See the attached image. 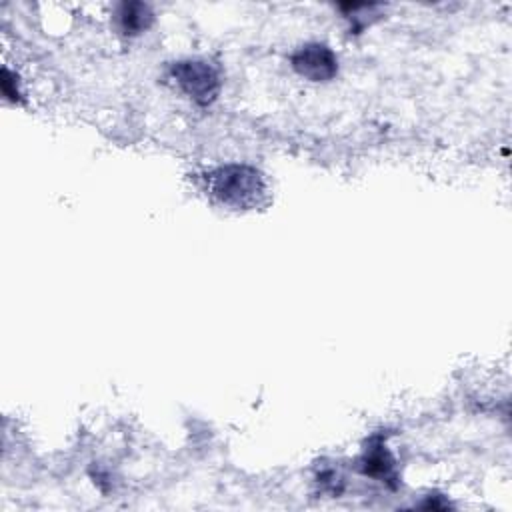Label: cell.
I'll list each match as a JSON object with an SVG mask.
<instances>
[{
    "mask_svg": "<svg viewBox=\"0 0 512 512\" xmlns=\"http://www.w3.org/2000/svg\"><path fill=\"white\" fill-rule=\"evenodd\" d=\"M210 192L234 208H252L264 196L262 174L246 164H226L208 176Z\"/></svg>",
    "mask_w": 512,
    "mask_h": 512,
    "instance_id": "1",
    "label": "cell"
},
{
    "mask_svg": "<svg viewBox=\"0 0 512 512\" xmlns=\"http://www.w3.org/2000/svg\"><path fill=\"white\" fill-rule=\"evenodd\" d=\"M172 78L196 104H212L220 92L218 70L206 60H180L172 64Z\"/></svg>",
    "mask_w": 512,
    "mask_h": 512,
    "instance_id": "2",
    "label": "cell"
},
{
    "mask_svg": "<svg viewBox=\"0 0 512 512\" xmlns=\"http://www.w3.org/2000/svg\"><path fill=\"white\" fill-rule=\"evenodd\" d=\"M290 62H292V68L300 76H304L312 82L330 80L338 72V60H336L334 52L326 44H320V42H310V44L300 46L298 50L292 52Z\"/></svg>",
    "mask_w": 512,
    "mask_h": 512,
    "instance_id": "3",
    "label": "cell"
},
{
    "mask_svg": "<svg viewBox=\"0 0 512 512\" xmlns=\"http://www.w3.org/2000/svg\"><path fill=\"white\" fill-rule=\"evenodd\" d=\"M358 470L364 476H372V478H378L382 482H394L396 480L394 458L388 452L382 436L370 438L368 446L364 448V452L358 460Z\"/></svg>",
    "mask_w": 512,
    "mask_h": 512,
    "instance_id": "4",
    "label": "cell"
},
{
    "mask_svg": "<svg viewBox=\"0 0 512 512\" xmlns=\"http://www.w3.org/2000/svg\"><path fill=\"white\" fill-rule=\"evenodd\" d=\"M154 20V12L144 2H122L116 10V22L124 34H140Z\"/></svg>",
    "mask_w": 512,
    "mask_h": 512,
    "instance_id": "5",
    "label": "cell"
}]
</instances>
